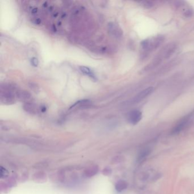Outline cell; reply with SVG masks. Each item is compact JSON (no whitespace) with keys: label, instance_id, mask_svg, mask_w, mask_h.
Masks as SVG:
<instances>
[{"label":"cell","instance_id":"1","mask_svg":"<svg viewBox=\"0 0 194 194\" xmlns=\"http://www.w3.org/2000/svg\"><path fill=\"white\" fill-rule=\"evenodd\" d=\"M164 41L163 36H156L142 41L141 46L144 50L152 51L158 48L163 43Z\"/></svg>","mask_w":194,"mask_h":194},{"label":"cell","instance_id":"2","mask_svg":"<svg viewBox=\"0 0 194 194\" xmlns=\"http://www.w3.org/2000/svg\"><path fill=\"white\" fill-rule=\"evenodd\" d=\"M154 88L152 87H148L146 89H145L141 92H139L138 95H137L135 97L133 98V99L130 101V102L132 104H137L138 102H141L145 99L146 97L149 96L150 95H151L154 91Z\"/></svg>","mask_w":194,"mask_h":194},{"label":"cell","instance_id":"3","mask_svg":"<svg viewBox=\"0 0 194 194\" xmlns=\"http://www.w3.org/2000/svg\"><path fill=\"white\" fill-rule=\"evenodd\" d=\"M142 117V112L138 110H134L129 113L128 115V121L133 125H136L141 121Z\"/></svg>","mask_w":194,"mask_h":194},{"label":"cell","instance_id":"4","mask_svg":"<svg viewBox=\"0 0 194 194\" xmlns=\"http://www.w3.org/2000/svg\"><path fill=\"white\" fill-rule=\"evenodd\" d=\"M108 29L109 33L115 37L119 38L123 35V31L118 26L113 22L109 23Z\"/></svg>","mask_w":194,"mask_h":194},{"label":"cell","instance_id":"5","mask_svg":"<svg viewBox=\"0 0 194 194\" xmlns=\"http://www.w3.org/2000/svg\"><path fill=\"white\" fill-rule=\"evenodd\" d=\"M79 68L82 73L84 74V75L92 78L93 79H96V77L94 73L89 68L86 66H80L79 67Z\"/></svg>","mask_w":194,"mask_h":194},{"label":"cell","instance_id":"6","mask_svg":"<svg viewBox=\"0 0 194 194\" xmlns=\"http://www.w3.org/2000/svg\"><path fill=\"white\" fill-rule=\"evenodd\" d=\"M187 123V120H183L182 122H180L173 129V130L171 132V134H175L179 133L180 132H181L183 129V128L185 127Z\"/></svg>","mask_w":194,"mask_h":194},{"label":"cell","instance_id":"7","mask_svg":"<svg viewBox=\"0 0 194 194\" xmlns=\"http://www.w3.org/2000/svg\"><path fill=\"white\" fill-rule=\"evenodd\" d=\"M127 186H128V184L127 183V182L124 180H119L116 184L115 189L117 192H120L126 189L127 188Z\"/></svg>","mask_w":194,"mask_h":194},{"label":"cell","instance_id":"8","mask_svg":"<svg viewBox=\"0 0 194 194\" xmlns=\"http://www.w3.org/2000/svg\"><path fill=\"white\" fill-rule=\"evenodd\" d=\"M151 150L149 148L145 149L142 150L140 153L139 154L138 156V160L139 161H142L143 159L146 158L147 156H148L150 154Z\"/></svg>","mask_w":194,"mask_h":194},{"label":"cell","instance_id":"9","mask_svg":"<svg viewBox=\"0 0 194 194\" xmlns=\"http://www.w3.org/2000/svg\"><path fill=\"white\" fill-rule=\"evenodd\" d=\"M18 97H19L20 100H27L30 98V95L28 92L22 91L20 92L19 94L18 93Z\"/></svg>","mask_w":194,"mask_h":194},{"label":"cell","instance_id":"10","mask_svg":"<svg viewBox=\"0 0 194 194\" xmlns=\"http://www.w3.org/2000/svg\"><path fill=\"white\" fill-rule=\"evenodd\" d=\"M139 3L141 4V5L147 9H149L151 8L153 6V3L151 1H142L139 2Z\"/></svg>","mask_w":194,"mask_h":194},{"label":"cell","instance_id":"11","mask_svg":"<svg viewBox=\"0 0 194 194\" xmlns=\"http://www.w3.org/2000/svg\"><path fill=\"white\" fill-rule=\"evenodd\" d=\"M31 63L33 66L36 67L38 66L39 61H38V59L36 58H33L31 59Z\"/></svg>","mask_w":194,"mask_h":194},{"label":"cell","instance_id":"12","mask_svg":"<svg viewBox=\"0 0 194 194\" xmlns=\"http://www.w3.org/2000/svg\"><path fill=\"white\" fill-rule=\"evenodd\" d=\"M8 175V172L7 171L4 169L2 167H1V178H5L6 176Z\"/></svg>","mask_w":194,"mask_h":194}]
</instances>
